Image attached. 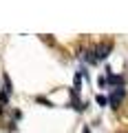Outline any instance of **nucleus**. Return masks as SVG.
<instances>
[{
  "instance_id": "nucleus-3",
  "label": "nucleus",
  "mask_w": 128,
  "mask_h": 133,
  "mask_svg": "<svg viewBox=\"0 0 128 133\" xmlns=\"http://www.w3.org/2000/svg\"><path fill=\"white\" fill-rule=\"evenodd\" d=\"M95 100H97V104H102V107H106V104H108V98H106V95H97Z\"/></svg>"
},
{
  "instance_id": "nucleus-1",
  "label": "nucleus",
  "mask_w": 128,
  "mask_h": 133,
  "mask_svg": "<svg viewBox=\"0 0 128 133\" xmlns=\"http://www.w3.org/2000/svg\"><path fill=\"white\" fill-rule=\"evenodd\" d=\"M113 49V44L110 42H106V44H100V47L95 49V56H97V60H104L106 56H108V51Z\"/></svg>"
},
{
  "instance_id": "nucleus-2",
  "label": "nucleus",
  "mask_w": 128,
  "mask_h": 133,
  "mask_svg": "<svg viewBox=\"0 0 128 133\" xmlns=\"http://www.w3.org/2000/svg\"><path fill=\"white\" fill-rule=\"evenodd\" d=\"M122 98H124V89L119 87V89H115V91H113V95H110V104L117 107L119 102H122Z\"/></svg>"
},
{
  "instance_id": "nucleus-4",
  "label": "nucleus",
  "mask_w": 128,
  "mask_h": 133,
  "mask_svg": "<svg viewBox=\"0 0 128 133\" xmlns=\"http://www.w3.org/2000/svg\"><path fill=\"white\" fill-rule=\"evenodd\" d=\"M84 133H91V131H88V129H84Z\"/></svg>"
}]
</instances>
